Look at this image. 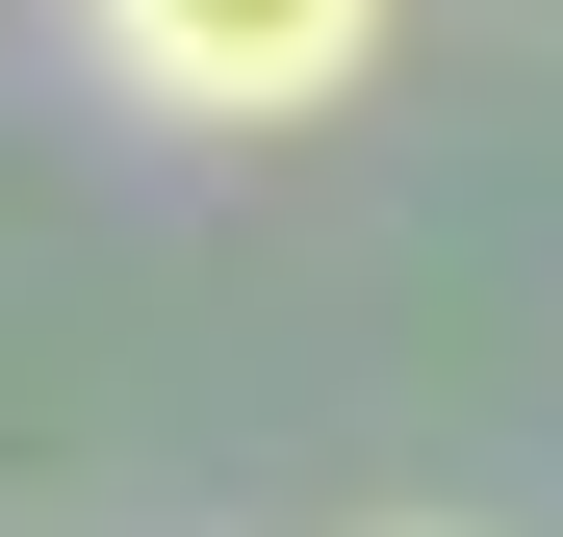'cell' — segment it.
I'll list each match as a JSON object with an SVG mask.
<instances>
[{
  "label": "cell",
  "instance_id": "obj_1",
  "mask_svg": "<svg viewBox=\"0 0 563 537\" xmlns=\"http://www.w3.org/2000/svg\"><path fill=\"white\" fill-rule=\"evenodd\" d=\"M385 26L410 0H77L103 103H154V128H333L385 77Z\"/></svg>",
  "mask_w": 563,
  "mask_h": 537
}]
</instances>
